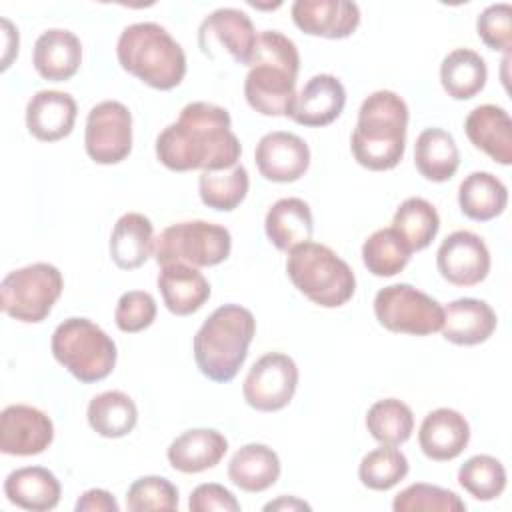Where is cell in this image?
Instances as JSON below:
<instances>
[{
	"label": "cell",
	"instance_id": "cell-1",
	"mask_svg": "<svg viewBox=\"0 0 512 512\" xmlns=\"http://www.w3.org/2000/svg\"><path fill=\"white\" fill-rule=\"evenodd\" d=\"M240 154L228 110L210 102L186 104L156 138V158L172 172L226 170L238 164Z\"/></svg>",
	"mask_w": 512,
	"mask_h": 512
},
{
	"label": "cell",
	"instance_id": "cell-2",
	"mask_svg": "<svg viewBox=\"0 0 512 512\" xmlns=\"http://www.w3.org/2000/svg\"><path fill=\"white\" fill-rule=\"evenodd\" d=\"M244 80V96L262 116H290L296 102L300 54L296 44L278 30L258 34Z\"/></svg>",
	"mask_w": 512,
	"mask_h": 512
},
{
	"label": "cell",
	"instance_id": "cell-3",
	"mask_svg": "<svg viewBox=\"0 0 512 512\" xmlns=\"http://www.w3.org/2000/svg\"><path fill=\"white\" fill-rule=\"evenodd\" d=\"M408 104L392 90H376L364 98L350 138L354 160L374 172L392 170L404 156Z\"/></svg>",
	"mask_w": 512,
	"mask_h": 512
},
{
	"label": "cell",
	"instance_id": "cell-4",
	"mask_svg": "<svg viewBox=\"0 0 512 512\" xmlns=\"http://www.w3.org/2000/svg\"><path fill=\"white\" fill-rule=\"evenodd\" d=\"M256 334L254 314L240 304L218 306L194 336V360L212 382L226 384L242 368Z\"/></svg>",
	"mask_w": 512,
	"mask_h": 512
},
{
	"label": "cell",
	"instance_id": "cell-5",
	"mask_svg": "<svg viewBox=\"0 0 512 512\" xmlns=\"http://www.w3.org/2000/svg\"><path fill=\"white\" fill-rule=\"evenodd\" d=\"M116 56L128 74L156 90H172L186 76V54L156 22H136L122 30Z\"/></svg>",
	"mask_w": 512,
	"mask_h": 512
},
{
	"label": "cell",
	"instance_id": "cell-6",
	"mask_svg": "<svg viewBox=\"0 0 512 512\" xmlns=\"http://www.w3.org/2000/svg\"><path fill=\"white\" fill-rule=\"evenodd\" d=\"M290 282L310 302L322 308L344 306L356 290V276L346 260L318 242H304L288 252Z\"/></svg>",
	"mask_w": 512,
	"mask_h": 512
},
{
	"label": "cell",
	"instance_id": "cell-7",
	"mask_svg": "<svg viewBox=\"0 0 512 512\" xmlns=\"http://www.w3.org/2000/svg\"><path fill=\"white\" fill-rule=\"evenodd\" d=\"M50 348L56 362L84 384L108 378L118 356L114 340L88 318L60 322L52 332Z\"/></svg>",
	"mask_w": 512,
	"mask_h": 512
},
{
	"label": "cell",
	"instance_id": "cell-8",
	"mask_svg": "<svg viewBox=\"0 0 512 512\" xmlns=\"http://www.w3.org/2000/svg\"><path fill=\"white\" fill-rule=\"evenodd\" d=\"M62 288V272L56 266L34 262L4 276L0 284V308L18 322L36 324L52 312Z\"/></svg>",
	"mask_w": 512,
	"mask_h": 512
},
{
	"label": "cell",
	"instance_id": "cell-9",
	"mask_svg": "<svg viewBox=\"0 0 512 512\" xmlns=\"http://www.w3.org/2000/svg\"><path fill=\"white\" fill-rule=\"evenodd\" d=\"M230 250L232 236L224 226L206 220H188L162 230L154 242V260L160 266L182 262L194 268H206L224 262Z\"/></svg>",
	"mask_w": 512,
	"mask_h": 512
},
{
	"label": "cell",
	"instance_id": "cell-10",
	"mask_svg": "<svg viewBox=\"0 0 512 512\" xmlns=\"http://www.w3.org/2000/svg\"><path fill=\"white\" fill-rule=\"evenodd\" d=\"M374 316L390 332L430 336L442 328L444 308L438 300L410 284H390L376 292Z\"/></svg>",
	"mask_w": 512,
	"mask_h": 512
},
{
	"label": "cell",
	"instance_id": "cell-11",
	"mask_svg": "<svg viewBox=\"0 0 512 512\" xmlns=\"http://www.w3.org/2000/svg\"><path fill=\"white\" fill-rule=\"evenodd\" d=\"M298 386V366L282 352L260 356L248 370L242 386L244 400L258 412H278L286 408Z\"/></svg>",
	"mask_w": 512,
	"mask_h": 512
},
{
	"label": "cell",
	"instance_id": "cell-12",
	"mask_svg": "<svg viewBox=\"0 0 512 512\" xmlns=\"http://www.w3.org/2000/svg\"><path fill=\"white\" fill-rule=\"evenodd\" d=\"M84 146L96 164H118L132 152V114L118 100H104L86 116Z\"/></svg>",
	"mask_w": 512,
	"mask_h": 512
},
{
	"label": "cell",
	"instance_id": "cell-13",
	"mask_svg": "<svg viewBox=\"0 0 512 512\" xmlns=\"http://www.w3.org/2000/svg\"><path fill=\"white\" fill-rule=\"evenodd\" d=\"M256 28L250 16L238 8H218L198 26L200 50L212 58L214 48L226 50L238 64L248 66L256 48Z\"/></svg>",
	"mask_w": 512,
	"mask_h": 512
},
{
	"label": "cell",
	"instance_id": "cell-14",
	"mask_svg": "<svg viewBox=\"0 0 512 512\" xmlns=\"http://www.w3.org/2000/svg\"><path fill=\"white\" fill-rule=\"evenodd\" d=\"M436 266L446 282L462 288L476 286L490 272V250L478 234L456 230L442 240Z\"/></svg>",
	"mask_w": 512,
	"mask_h": 512
},
{
	"label": "cell",
	"instance_id": "cell-15",
	"mask_svg": "<svg viewBox=\"0 0 512 512\" xmlns=\"http://www.w3.org/2000/svg\"><path fill=\"white\" fill-rule=\"evenodd\" d=\"M54 440L50 416L28 404H10L0 414V450L8 456L42 454Z\"/></svg>",
	"mask_w": 512,
	"mask_h": 512
},
{
	"label": "cell",
	"instance_id": "cell-16",
	"mask_svg": "<svg viewBox=\"0 0 512 512\" xmlns=\"http://www.w3.org/2000/svg\"><path fill=\"white\" fill-rule=\"evenodd\" d=\"M254 162L260 176L268 182L288 184L306 174L310 166V148L298 134L274 130L258 140Z\"/></svg>",
	"mask_w": 512,
	"mask_h": 512
},
{
	"label": "cell",
	"instance_id": "cell-17",
	"mask_svg": "<svg viewBox=\"0 0 512 512\" xmlns=\"http://www.w3.org/2000/svg\"><path fill=\"white\" fill-rule=\"evenodd\" d=\"M290 12L304 34L328 40L348 38L360 24L358 4L346 0H296Z\"/></svg>",
	"mask_w": 512,
	"mask_h": 512
},
{
	"label": "cell",
	"instance_id": "cell-18",
	"mask_svg": "<svg viewBox=\"0 0 512 512\" xmlns=\"http://www.w3.org/2000/svg\"><path fill=\"white\" fill-rule=\"evenodd\" d=\"M470 442L468 420L452 408H436L428 412L418 430V444L426 458L448 462L458 458Z\"/></svg>",
	"mask_w": 512,
	"mask_h": 512
},
{
	"label": "cell",
	"instance_id": "cell-19",
	"mask_svg": "<svg viewBox=\"0 0 512 512\" xmlns=\"http://www.w3.org/2000/svg\"><path fill=\"white\" fill-rule=\"evenodd\" d=\"M346 106L344 84L332 74L312 76L296 94L290 118L308 128L332 124Z\"/></svg>",
	"mask_w": 512,
	"mask_h": 512
},
{
	"label": "cell",
	"instance_id": "cell-20",
	"mask_svg": "<svg viewBox=\"0 0 512 512\" xmlns=\"http://www.w3.org/2000/svg\"><path fill=\"white\" fill-rule=\"evenodd\" d=\"M78 106L68 92L40 90L26 104V128L42 142L66 138L76 122Z\"/></svg>",
	"mask_w": 512,
	"mask_h": 512
},
{
	"label": "cell",
	"instance_id": "cell-21",
	"mask_svg": "<svg viewBox=\"0 0 512 512\" xmlns=\"http://www.w3.org/2000/svg\"><path fill=\"white\" fill-rule=\"evenodd\" d=\"M32 64L44 80H70L82 64L80 38L64 28H50L42 32L34 42Z\"/></svg>",
	"mask_w": 512,
	"mask_h": 512
},
{
	"label": "cell",
	"instance_id": "cell-22",
	"mask_svg": "<svg viewBox=\"0 0 512 512\" xmlns=\"http://www.w3.org/2000/svg\"><path fill=\"white\" fill-rule=\"evenodd\" d=\"M498 318L492 306L478 298H458L444 308L442 336L456 346L486 342L496 330Z\"/></svg>",
	"mask_w": 512,
	"mask_h": 512
},
{
	"label": "cell",
	"instance_id": "cell-23",
	"mask_svg": "<svg viewBox=\"0 0 512 512\" xmlns=\"http://www.w3.org/2000/svg\"><path fill=\"white\" fill-rule=\"evenodd\" d=\"M464 132L474 148L502 166L512 164V120L502 106H476L464 120Z\"/></svg>",
	"mask_w": 512,
	"mask_h": 512
},
{
	"label": "cell",
	"instance_id": "cell-24",
	"mask_svg": "<svg viewBox=\"0 0 512 512\" xmlns=\"http://www.w3.org/2000/svg\"><path fill=\"white\" fill-rule=\"evenodd\" d=\"M158 290L164 306L176 316H188L198 312L210 298V284L204 274L182 262L164 264L158 274Z\"/></svg>",
	"mask_w": 512,
	"mask_h": 512
},
{
	"label": "cell",
	"instance_id": "cell-25",
	"mask_svg": "<svg viewBox=\"0 0 512 512\" xmlns=\"http://www.w3.org/2000/svg\"><path fill=\"white\" fill-rule=\"evenodd\" d=\"M228 452V440L214 428H192L176 436L168 446V462L182 474H198L220 464Z\"/></svg>",
	"mask_w": 512,
	"mask_h": 512
},
{
	"label": "cell",
	"instance_id": "cell-26",
	"mask_svg": "<svg viewBox=\"0 0 512 512\" xmlns=\"http://www.w3.org/2000/svg\"><path fill=\"white\" fill-rule=\"evenodd\" d=\"M4 494L10 504L22 510L46 512L58 506L62 486L54 472H50L48 468L24 466L12 470L6 476Z\"/></svg>",
	"mask_w": 512,
	"mask_h": 512
},
{
	"label": "cell",
	"instance_id": "cell-27",
	"mask_svg": "<svg viewBox=\"0 0 512 512\" xmlns=\"http://www.w3.org/2000/svg\"><path fill=\"white\" fill-rule=\"evenodd\" d=\"M154 226L140 212L122 214L110 234V258L120 270L140 268L154 254Z\"/></svg>",
	"mask_w": 512,
	"mask_h": 512
},
{
	"label": "cell",
	"instance_id": "cell-28",
	"mask_svg": "<svg viewBox=\"0 0 512 512\" xmlns=\"http://www.w3.org/2000/svg\"><path fill=\"white\" fill-rule=\"evenodd\" d=\"M264 230L278 250L290 252L312 238V210L302 198H280L266 212Z\"/></svg>",
	"mask_w": 512,
	"mask_h": 512
},
{
	"label": "cell",
	"instance_id": "cell-29",
	"mask_svg": "<svg viewBox=\"0 0 512 512\" xmlns=\"http://www.w3.org/2000/svg\"><path fill=\"white\" fill-rule=\"evenodd\" d=\"M280 458L266 444H246L234 452L228 464V478L244 492L256 494L272 488L280 478Z\"/></svg>",
	"mask_w": 512,
	"mask_h": 512
},
{
	"label": "cell",
	"instance_id": "cell-30",
	"mask_svg": "<svg viewBox=\"0 0 512 512\" xmlns=\"http://www.w3.org/2000/svg\"><path fill=\"white\" fill-rule=\"evenodd\" d=\"M414 164L428 182L450 180L460 166V152L450 132L442 128H426L414 144Z\"/></svg>",
	"mask_w": 512,
	"mask_h": 512
},
{
	"label": "cell",
	"instance_id": "cell-31",
	"mask_svg": "<svg viewBox=\"0 0 512 512\" xmlns=\"http://www.w3.org/2000/svg\"><path fill=\"white\" fill-rule=\"evenodd\" d=\"M508 204L506 184L492 172H472L458 188V206L462 214L476 222H488L504 212Z\"/></svg>",
	"mask_w": 512,
	"mask_h": 512
},
{
	"label": "cell",
	"instance_id": "cell-32",
	"mask_svg": "<svg viewBox=\"0 0 512 512\" xmlns=\"http://www.w3.org/2000/svg\"><path fill=\"white\" fill-rule=\"evenodd\" d=\"M488 68L484 58L470 48L448 52L440 64V84L454 100H470L484 90Z\"/></svg>",
	"mask_w": 512,
	"mask_h": 512
},
{
	"label": "cell",
	"instance_id": "cell-33",
	"mask_svg": "<svg viewBox=\"0 0 512 512\" xmlns=\"http://www.w3.org/2000/svg\"><path fill=\"white\" fill-rule=\"evenodd\" d=\"M86 418L90 428L102 438H122L136 428L138 408L128 394L106 390L90 400Z\"/></svg>",
	"mask_w": 512,
	"mask_h": 512
},
{
	"label": "cell",
	"instance_id": "cell-34",
	"mask_svg": "<svg viewBox=\"0 0 512 512\" xmlns=\"http://www.w3.org/2000/svg\"><path fill=\"white\" fill-rule=\"evenodd\" d=\"M392 228L398 232L410 252H418L428 248L436 238L440 230V216L428 200L412 196L396 208Z\"/></svg>",
	"mask_w": 512,
	"mask_h": 512
},
{
	"label": "cell",
	"instance_id": "cell-35",
	"mask_svg": "<svg viewBox=\"0 0 512 512\" xmlns=\"http://www.w3.org/2000/svg\"><path fill=\"white\" fill-rule=\"evenodd\" d=\"M250 188L248 170L242 164H236L226 170H204L198 178L200 200L220 212H232L238 208Z\"/></svg>",
	"mask_w": 512,
	"mask_h": 512
},
{
	"label": "cell",
	"instance_id": "cell-36",
	"mask_svg": "<svg viewBox=\"0 0 512 512\" xmlns=\"http://www.w3.org/2000/svg\"><path fill=\"white\" fill-rule=\"evenodd\" d=\"M410 256V248L392 226L372 232L362 244V262L368 272L378 278H390L402 272Z\"/></svg>",
	"mask_w": 512,
	"mask_h": 512
},
{
	"label": "cell",
	"instance_id": "cell-37",
	"mask_svg": "<svg viewBox=\"0 0 512 512\" xmlns=\"http://www.w3.org/2000/svg\"><path fill=\"white\" fill-rule=\"evenodd\" d=\"M366 428L370 436L380 444L400 446L412 436L414 414L402 400L384 398L368 408Z\"/></svg>",
	"mask_w": 512,
	"mask_h": 512
},
{
	"label": "cell",
	"instance_id": "cell-38",
	"mask_svg": "<svg viewBox=\"0 0 512 512\" xmlns=\"http://www.w3.org/2000/svg\"><path fill=\"white\" fill-rule=\"evenodd\" d=\"M408 470V458L396 446L382 444L380 448L370 450L360 460L358 478L362 486L376 492H386L394 488L398 482H402Z\"/></svg>",
	"mask_w": 512,
	"mask_h": 512
},
{
	"label": "cell",
	"instance_id": "cell-39",
	"mask_svg": "<svg viewBox=\"0 0 512 512\" xmlns=\"http://www.w3.org/2000/svg\"><path fill=\"white\" fill-rule=\"evenodd\" d=\"M458 484L476 500H496L506 488L504 464L490 454H476L458 468Z\"/></svg>",
	"mask_w": 512,
	"mask_h": 512
},
{
	"label": "cell",
	"instance_id": "cell-40",
	"mask_svg": "<svg viewBox=\"0 0 512 512\" xmlns=\"http://www.w3.org/2000/svg\"><path fill=\"white\" fill-rule=\"evenodd\" d=\"M394 512H464V500L442 486L416 482L394 496Z\"/></svg>",
	"mask_w": 512,
	"mask_h": 512
},
{
	"label": "cell",
	"instance_id": "cell-41",
	"mask_svg": "<svg viewBox=\"0 0 512 512\" xmlns=\"http://www.w3.org/2000/svg\"><path fill=\"white\" fill-rule=\"evenodd\" d=\"M126 508L130 512L178 510V488L164 476H142L128 488Z\"/></svg>",
	"mask_w": 512,
	"mask_h": 512
},
{
	"label": "cell",
	"instance_id": "cell-42",
	"mask_svg": "<svg viewBox=\"0 0 512 512\" xmlns=\"http://www.w3.org/2000/svg\"><path fill=\"white\" fill-rule=\"evenodd\" d=\"M478 38L492 50L510 56L512 48V6L506 2L490 4L476 18Z\"/></svg>",
	"mask_w": 512,
	"mask_h": 512
},
{
	"label": "cell",
	"instance_id": "cell-43",
	"mask_svg": "<svg viewBox=\"0 0 512 512\" xmlns=\"http://www.w3.org/2000/svg\"><path fill=\"white\" fill-rule=\"evenodd\" d=\"M156 318V300L150 292L130 290L118 298L114 310V322L118 330L126 334H136L146 330Z\"/></svg>",
	"mask_w": 512,
	"mask_h": 512
},
{
	"label": "cell",
	"instance_id": "cell-44",
	"mask_svg": "<svg viewBox=\"0 0 512 512\" xmlns=\"http://www.w3.org/2000/svg\"><path fill=\"white\" fill-rule=\"evenodd\" d=\"M190 512H238L240 502L236 496L222 484L216 482H206L198 484L188 500Z\"/></svg>",
	"mask_w": 512,
	"mask_h": 512
},
{
	"label": "cell",
	"instance_id": "cell-45",
	"mask_svg": "<svg viewBox=\"0 0 512 512\" xmlns=\"http://www.w3.org/2000/svg\"><path fill=\"white\" fill-rule=\"evenodd\" d=\"M76 512H118L120 506L116 498L102 488H90L86 490L78 502H76Z\"/></svg>",
	"mask_w": 512,
	"mask_h": 512
},
{
	"label": "cell",
	"instance_id": "cell-46",
	"mask_svg": "<svg viewBox=\"0 0 512 512\" xmlns=\"http://www.w3.org/2000/svg\"><path fill=\"white\" fill-rule=\"evenodd\" d=\"M270 510H310V504H306L296 496H280L278 500L264 504V512H270Z\"/></svg>",
	"mask_w": 512,
	"mask_h": 512
}]
</instances>
